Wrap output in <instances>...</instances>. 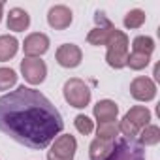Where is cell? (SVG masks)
I'll return each mask as SVG.
<instances>
[{"mask_svg":"<svg viewBox=\"0 0 160 160\" xmlns=\"http://www.w3.org/2000/svg\"><path fill=\"white\" fill-rule=\"evenodd\" d=\"M64 128L58 109L36 89L17 87L0 96V132L17 143L40 151Z\"/></svg>","mask_w":160,"mask_h":160,"instance_id":"obj_1","label":"cell"},{"mask_svg":"<svg viewBox=\"0 0 160 160\" xmlns=\"http://www.w3.org/2000/svg\"><path fill=\"white\" fill-rule=\"evenodd\" d=\"M149 121H151V111L145 106H136L119 122V132H122L126 139H134L149 124Z\"/></svg>","mask_w":160,"mask_h":160,"instance_id":"obj_2","label":"cell"},{"mask_svg":"<svg viewBox=\"0 0 160 160\" xmlns=\"http://www.w3.org/2000/svg\"><path fill=\"white\" fill-rule=\"evenodd\" d=\"M108 55L106 60L111 68H124L126 66V58H128V36L122 30H113L109 40H108Z\"/></svg>","mask_w":160,"mask_h":160,"instance_id":"obj_3","label":"cell"},{"mask_svg":"<svg viewBox=\"0 0 160 160\" xmlns=\"http://www.w3.org/2000/svg\"><path fill=\"white\" fill-rule=\"evenodd\" d=\"M62 92H64V100L72 108H77V109L89 106V102H91V89L87 87L85 81H81V79H77V77L68 79L64 83Z\"/></svg>","mask_w":160,"mask_h":160,"instance_id":"obj_4","label":"cell"},{"mask_svg":"<svg viewBox=\"0 0 160 160\" xmlns=\"http://www.w3.org/2000/svg\"><path fill=\"white\" fill-rule=\"evenodd\" d=\"M77 151V141L73 136L64 134L55 138L49 152H47V160H73Z\"/></svg>","mask_w":160,"mask_h":160,"instance_id":"obj_5","label":"cell"},{"mask_svg":"<svg viewBox=\"0 0 160 160\" xmlns=\"http://www.w3.org/2000/svg\"><path fill=\"white\" fill-rule=\"evenodd\" d=\"M94 21H96V28H92V30L89 32L87 42H89L91 45H106L108 40H109V36H111V32L115 30V27H113V23L106 17L104 12H96Z\"/></svg>","mask_w":160,"mask_h":160,"instance_id":"obj_6","label":"cell"},{"mask_svg":"<svg viewBox=\"0 0 160 160\" xmlns=\"http://www.w3.org/2000/svg\"><path fill=\"white\" fill-rule=\"evenodd\" d=\"M21 72L23 77L30 85H40L45 81V75H47V66L43 60L40 58H23L21 60Z\"/></svg>","mask_w":160,"mask_h":160,"instance_id":"obj_7","label":"cell"},{"mask_svg":"<svg viewBox=\"0 0 160 160\" xmlns=\"http://www.w3.org/2000/svg\"><path fill=\"white\" fill-rule=\"evenodd\" d=\"M47 49H49V38L45 34L34 32V34H28L25 38L23 51L28 58H40V55H43Z\"/></svg>","mask_w":160,"mask_h":160,"instance_id":"obj_8","label":"cell"},{"mask_svg":"<svg viewBox=\"0 0 160 160\" xmlns=\"http://www.w3.org/2000/svg\"><path fill=\"white\" fill-rule=\"evenodd\" d=\"M130 94L139 102H149L156 96V85L149 77H136L130 83Z\"/></svg>","mask_w":160,"mask_h":160,"instance_id":"obj_9","label":"cell"},{"mask_svg":"<svg viewBox=\"0 0 160 160\" xmlns=\"http://www.w3.org/2000/svg\"><path fill=\"white\" fill-rule=\"evenodd\" d=\"M81 49H79L75 43H62L57 49V62L62 68H75L81 64Z\"/></svg>","mask_w":160,"mask_h":160,"instance_id":"obj_10","label":"cell"},{"mask_svg":"<svg viewBox=\"0 0 160 160\" xmlns=\"http://www.w3.org/2000/svg\"><path fill=\"white\" fill-rule=\"evenodd\" d=\"M91 160H115L117 156V141H106V139H94L89 147Z\"/></svg>","mask_w":160,"mask_h":160,"instance_id":"obj_11","label":"cell"},{"mask_svg":"<svg viewBox=\"0 0 160 160\" xmlns=\"http://www.w3.org/2000/svg\"><path fill=\"white\" fill-rule=\"evenodd\" d=\"M72 10L66 6H53L47 13V23L55 30H64L72 25Z\"/></svg>","mask_w":160,"mask_h":160,"instance_id":"obj_12","label":"cell"},{"mask_svg":"<svg viewBox=\"0 0 160 160\" xmlns=\"http://www.w3.org/2000/svg\"><path fill=\"white\" fill-rule=\"evenodd\" d=\"M117 115H119V108L113 100H100L96 106H94V117L98 122H111V121H117Z\"/></svg>","mask_w":160,"mask_h":160,"instance_id":"obj_13","label":"cell"},{"mask_svg":"<svg viewBox=\"0 0 160 160\" xmlns=\"http://www.w3.org/2000/svg\"><path fill=\"white\" fill-rule=\"evenodd\" d=\"M28 25H30V15L25 10H21V8L10 10V15H8V28L10 30L23 32L28 28Z\"/></svg>","mask_w":160,"mask_h":160,"instance_id":"obj_14","label":"cell"},{"mask_svg":"<svg viewBox=\"0 0 160 160\" xmlns=\"http://www.w3.org/2000/svg\"><path fill=\"white\" fill-rule=\"evenodd\" d=\"M17 49H19V42L13 36H10V34L0 36V62H6V60L13 58Z\"/></svg>","mask_w":160,"mask_h":160,"instance_id":"obj_15","label":"cell"},{"mask_svg":"<svg viewBox=\"0 0 160 160\" xmlns=\"http://www.w3.org/2000/svg\"><path fill=\"white\" fill-rule=\"evenodd\" d=\"M138 138H139V145H145V147L156 145V143L160 141V128L154 126V124H147V126L138 134Z\"/></svg>","mask_w":160,"mask_h":160,"instance_id":"obj_16","label":"cell"},{"mask_svg":"<svg viewBox=\"0 0 160 160\" xmlns=\"http://www.w3.org/2000/svg\"><path fill=\"white\" fill-rule=\"evenodd\" d=\"M132 49H134V53H141V55L151 57L154 51V40L151 36H138L132 42Z\"/></svg>","mask_w":160,"mask_h":160,"instance_id":"obj_17","label":"cell"},{"mask_svg":"<svg viewBox=\"0 0 160 160\" xmlns=\"http://www.w3.org/2000/svg\"><path fill=\"white\" fill-rule=\"evenodd\" d=\"M98 139H106V141H115L119 136V124L115 121L111 122H98Z\"/></svg>","mask_w":160,"mask_h":160,"instance_id":"obj_18","label":"cell"},{"mask_svg":"<svg viewBox=\"0 0 160 160\" xmlns=\"http://www.w3.org/2000/svg\"><path fill=\"white\" fill-rule=\"evenodd\" d=\"M145 19H147V15L143 10H130L124 15V27L126 28H139L145 23Z\"/></svg>","mask_w":160,"mask_h":160,"instance_id":"obj_19","label":"cell"},{"mask_svg":"<svg viewBox=\"0 0 160 160\" xmlns=\"http://www.w3.org/2000/svg\"><path fill=\"white\" fill-rule=\"evenodd\" d=\"M17 83V73L12 68H0V91H8Z\"/></svg>","mask_w":160,"mask_h":160,"instance_id":"obj_20","label":"cell"},{"mask_svg":"<svg viewBox=\"0 0 160 160\" xmlns=\"http://www.w3.org/2000/svg\"><path fill=\"white\" fill-rule=\"evenodd\" d=\"M149 62H151V57L141 55V53H134V51L126 58V66H130V70H143Z\"/></svg>","mask_w":160,"mask_h":160,"instance_id":"obj_21","label":"cell"},{"mask_svg":"<svg viewBox=\"0 0 160 160\" xmlns=\"http://www.w3.org/2000/svg\"><path fill=\"white\" fill-rule=\"evenodd\" d=\"M73 124H75V128H77L79 134H85V136H89L94 130V122L87 115H77L75 121H73Z\"/></svg>","mask_w":160,"mask_h":160,"instance_id":"obj_22","label":"cell"},{"mask_svg":"<svg viewBox=\"0 0 160 160\" xmlns=\"http://www.w3.org/2000/svg\"><path fill=\"white\" fill-rule=\"evenodd\" d=\"M2 10H4V4L0 2V19H2Z\"/></svg>","mask_w":160,"mask_h":160,"instance_id":"obj_23","label":"cell"}]
</instances>
